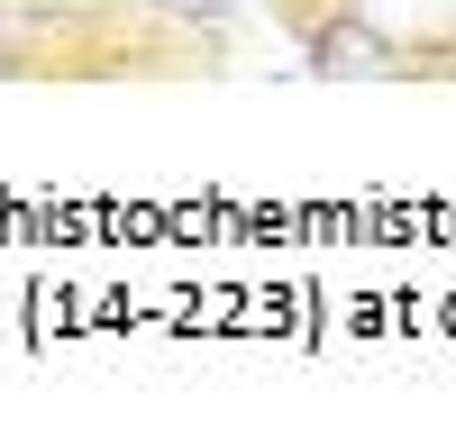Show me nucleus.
Here are the masks:
<instances>
[{
    "mask_svg": "<svg viewBox=\"0 0 456 447\" xmlns=\"http://www.w3.org/2000/svg\"><path fill=\"white\" fill-rule=\"evenodd\" d=\"M311 64L320 73H393V37H374L347 0H338V10L311 19Z\"/></svg>",
    "mask_w": 456,
    "mask_h": 447,
    "instance_id": "nucleus-1",
    "label": "nucleus"
},
{
    "mask_svg": "<svg viewBox=\"0 0 456 447\" xmlns=\"http://www.w3.org/2000/svg\"><path fill=\"white\" fill-rule=\"evenodd\" d=\"M137 10H156L165 28H192V37H210V28H228L247 10V0H137Z\"/></svg>",
    "mask_w": 456,
    "mask_h": 447,
    "instance_id": "nucleus-2",
    "label": "nucleus"
}]
</instances>
